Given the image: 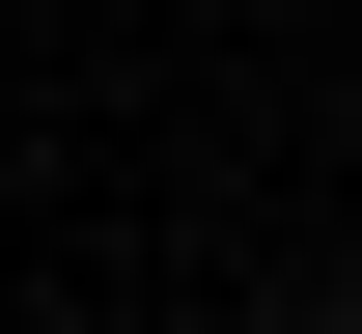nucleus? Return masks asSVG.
I'll list each match as a JSON object with an SVG mask.
<instances>
[{
  "label": "nucleus",
  "mask_w": 362,
  "mask_h": 334,
  "mask_svg": "<svg viewBox=\"0 0 362 334\" xmlns=\"http://www.w3.org/2000/svg\"><path fill=\"white\" fill-rule=\"evenodd\" d=\"M334 334H362V306H334Z\"/></svg>",
  "instance_id": "obj_1"
}]
</instances>
